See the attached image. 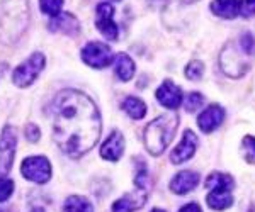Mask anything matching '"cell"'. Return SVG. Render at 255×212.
<instances>
[{"instance_id": "8", "label": "cell", "mask_w": 255, "mask_h": 212, "mask_svg": "<svg viewBox=\"0 0 255 212\" xmlns=\"http://www.w3.org/2000/svg\"><path fill=\"white\" fill-rule=\"evenodd\" d=\"M114 7L108 2H102L97 5V14H96V26L99 32L109 41H118V26L114 22Z\"/></svg>"}, {"instance_id": "28", "label": "cell", "mask_w": 255, "mask_h": 212, "mask_svg": "<svg viewBox=\"0 0 255 212\" xmlns=\"http://www.w3.org/2000/svg\"><path fill=\"white\" fill-rule=\"evenodd\" d=\"M240 14L244 17L255 15V0H240Z\"/></svg>"}, {"instance_id": "7", "label": "cell", "mask_w": 255, "mask_h": 212, "mask_svg": "<svg viewBox=\"0 0 255 212\" xmlns=\"http://www.w3.org/2000/svg\"><path fill=\"white\" fill-rule=\"evenodd\" d=\"M15 129L12 126H5L0 134V175H7L12 168L15 153Z\"/></svg>"}, {"instance_id": "25", "label": "cell", "mask_w": 255, "mask_h": 212, "mask_svg": "<svg viewBox=\"0 0 255 212\" xmlns=\"http://www.w3.org/2000/svg\"><path fill=\"white\" fill-rule=\"evenodd\" d=\"M203 104H204V97L201 95L199 92H192V93H189V97L186 99V111L196 112Z\"/></svg>"}, {"instance_id": "16", "label": "cell", "mask_w": 255, "mask_h": 212, "mask_svg": "<svg viewBox=\"0 0 255 212\" xmlns=\"http://www.w3.org/2000/svg\"><path fill=\"white\" fill-rule=\"evenodd\" d=\"M211 10L223 19H235L240 12V2L238 0H215L211 3Z\"/></svg>"}, {"instance_id": "27", "label": "cell", "mask_w": 255, "mask_h": 212, "mask_svg": "<svg viewBox=\"0 0 255 212\" xmlns=\"http://www.w3.org/2000/svg\"><path fill=\"white\" fill-rule=\"evenodd\" d=\"M240 48L244 50L247 55L249 56H252L255 55V38L250 32H245L244 36H242V39H240Z\"/></svg>"}, {"instance_id": "34", "label": "cell", "mask_w": 255, "mask_h": 212, "mask_svg": "<svg viewBox=\"0 0 255 212\" xmlns=\"http://www.w3.org/2000/svg\"><path fill=\"white\" fill-rule=\"evenodd\" d=\"M0 212H3V211H2V209H0Z\"/></svg>"}, {"instance_id": "29", "label": "cell", "mask_w": 255, "mask_h": 212, "mask_svg": "<svg viewBox=\"0 0 255 212\" xmlns=\"http://www.w3.org/2000/svg\"><path fill=\"white\" fill-rule=\"evenodd\" d=\"M26 138L31 142H36L39 140V128L36 124H27L26 126Z\"/></svg>"}, {"instance_id": "20", "label": "cell", "mask_w": 255, "mask_h": 212, "mask_svg": "<svg viewBox=\"0 0 255 212\" xmlns=\"http://www.w3.org/2000/svg\"><path fill=\"white\" fill-rule=\"evenodd\" d=\"M123 109L128 112V116L133 117V119H143L146 114V105L143 100L136 99V97H128L123 102Z\"/></svg>"}, {"instance_id": "26", "label": "cell", "mask_w": 255, "mask_h": 212, "mask_svg": "<svg viewBox=\"0 0 255 212\" xmlns=\"http://www.w3.org/2000/svg\"><path fill=\"white\" fill-rule=\"evenodd\" d=\"M14 192V182L0 177V202H5Z\"/></svg>"}, {"instance_id": "17", "label": "cell", "mask_w": 255, "mask_h": 212, "mask_svg": "<svg viewBox=\"0 0 255 212\" xmlns=\"http://www.w3.org/2000/svg\"><path fill=\"white\" fill-rule=\"evenodd\" d=\"M206 202H208V206L215 211L228 209V207L233 204L232 190H211L206 197Z\"/></svg>"}, {"instance_id": "24", "label": "cell", "mask_w": 255, "mask_h": 212, "mask_svg": "<svg viewBox=\"0 0 255 212\" xmlns=\"http://www.w3.org/2000/svg\"><path fill=\"white\" fill-rule=\"evenodd\" d=\"M203 73H204V65L201 63V61H191L189 63V67L186 68V76L189 80H201V76H203Z\"/></svg>"}, {"instance_id": "12", "label": "cell", "mask_w": 255, "mask_h": 212, "mask_svg": "<svg viewBox=\"0 0 255 212\" xmlns=\"http://www.w3.org/2000/svg\"><path fill=\"white\" fill-rule=\"evenodd\" d=\"M125 151V138L119 131H113L101 148V156L108 161H118Z\"/></svg>"}, {"instance_id": "6", "label": "cell", "mask_w": 255, "mask_h": 212, "mask_svg": "<svg viewBox=\"0 0 255 212\" xmlns=\"http://www.w3.org/2000/svg\"><path fill=\"white\" fill-rule=\"evenodd\" d=\"M82 60L92 68H106L113 61V51L108 44L92 41L85 44V48L82 50Z\"/></svg>"}, {"instance_id": "33", "label": "cell", "mask_w": 255, "mask_h": 212, "mask_svg": "<svg viewBox=\"0 0 255 212\" xmlns=\"http://www.w3.org/2000/svg\"><path fill=\"white\" fill-rule=\"evenodd\" d=\"M186 2H194V0H186Z\"/></svg>"}, {"instance_id": "31", "label": "cell", "mask_w": 255, "mask_h": 212, "mask_svg": "<svg viewBox=\"0 0 255 212\" xmlns=\"http://www.w3.org/2000/svg\"><path fill=\"white\" fill-rule=\"evenodd\" d=\"M151 212H165V211H162V209H153Z\"/></svg>"}, {"instance_id": "2", "label": "cell", "mask_w": 255, "mask_h": 212, "mask_svg": "<svg viewBox=\"0 0 255 212\" xmlns=\"http://www.w3.org/2000/svg\"><path fill=\"white\" fill-rule=\"evenodd\" d=\"M179 128V117L175 114H165L160 116L155 121H151L145 129V146L150 154L158 156L168 148L170 141L174 140L175 131Z\"/></svg>"}, {"instance_id": "5", "label": "cell", "mask_w": 255, "mask_h": 212, "mask_svg": "<svg viewBox=\"0 0 255 212\" xmlns=\"http://www.w3.org/2000/svg\"><path fill=\"white\" fill-rule=\"evenodd\" d=\"M20 172L27 180L34 183H46L51 177V165L44 156H31L22 161Z\"/></svg>"}, {"instance_id": "9", "label": "cell", "mask_w": 255, "mask_h": 212, "mask_svg": "<svg viewBox=\"0 0 255 212\" xmlns=\"http://www.w3.org/2000/svg\"><path fill=\"white\" fill-rule=\"evenodd\" d=\"M196 148H197V136L187 129V131L184 133L182 141H180L179 144H177V148L170 153V161L175 163V165L189 161L194 156Z\"/></svg>"}, {"instance_id": "30", "label": "cell", "mask_w": 255, "mask_h": 212, "mask_svg": "<svg viewBox=\"0 0 255 212\" xmlns=\"http://www.w3.org/2000/svg\"><path fill=\"white\" fill-rule=\"evenodd\" d=\"M179 212H203V211H201V207L197 206L196 202H191V204H186Z\"/></svg>"}, {"instance_id": "14", "label": "cell", "mask_w": 255, "mask_h": 212, "mask_svg": "<svg viewBox=\"0 0 255 212\" xmlns=\"http://www.w3.org/2000/svg\"><path fill=\"white\" fill-rule=\"evenodd\" d=\"M197 183H199V175H197L196 172H180L172 178L170 190L174 194L184 195V194L191 192Z\"/></svg>"}, {"instance_id": "19", "label": "cell", "mask_w": 255, "mask_h": 212, "mask_svg": "<svg viewBox=\"0 0 255 212\" xmlns=\"http://www.w3.org/2000/svg\"><path fill=\"white\" fill-rule=\"evenodd\" d=\"M233 178L226 173H211L209 177L206 178L204 185L206 189H211V190H232L233 189Z\"/></svg>"}, {"instance_id": "18", "label": "cell", "mask_w": 255, "mask_h": 212, "mask_svg": "<svg viewBox=\"0 0 255 212\" xmlns=\"http://www.w3.org/2000/svg\"><path fill=\"white\" fill-rule=\"evenodd\" d=\"M116 75L119 76V80L128 81L133 78L134 75V63L125 53L116 56Z\"/></svg>"}, {"instance_id": "4", "label": "cell", "mask_w": 255, "mask_h": 212, "mask_svg": "<svg viewBox=\"0 0 255 212\" xmlns=\"http://www.w3.org/2000/svg\"><path fill=\"white\" fill-rule=\"evenodd\" d=\"M44 68V56L41 53H34L32 56H29L22 65H19L15 68L12 80L17 87H29V85L38 78V75L43 71Z\"/></svg>"}, {"instance_id": "13", "label": "cell", "mask_w": 255, "mask_h": 212, "mask_svg": "<svg viewBox=\"0 0 255 212\" xmlns=\"http://www.w3.org/2000/svg\"><path fill=\"white\" fill-rule=\"evenodd\" d=\"M146 202V192L145 190H138L134 194H126L119 201L113 204V212H134L141 209Z\"/></svg>"}, {"instance_id": "1", "label": "cell", "mask_w": 255, "mask_h": 212, "mask_svg": "<svg viewBox=\"0 0 255 212\" xmlns=\"http://www.w3.org/2000/svg\"><path fill=\"white\" fill-rule=\"evenodd\" d=\"M53 140L63 153L79 158L96 146L101 136V114L90 97L77 90L56 93L49 105Z\"/></svg>"}, {"instance_id": "21", "label": "cell", "mask_w": 255, "mask_h": 212, "mask_svg": "<svg viewBox=\"0 0 255 212\" xmlns=\"http://www.w3.org/2000/svg\"><path fill=\"white\" fill-rule=\"evenodd\" d=\"M63 212H94V207L85 197L72 195V197H68L67 202H65Z\"/></svg>"}, {"instance_id": "3", "label": "cell", "mask_w": 255, "mask_h": 212, "mask_svg": "<svg viewBox=\"0 0 255 212\" xmlns=\"http://www.w3.org/2000/svg\"><path fill=\"white\" fill-rule=\"evenodd\" d=\"M245 56H249L242 48H237L235 44H226L220 55V65L228 76L233 78H240L249 70V63H247Z\"/></svg>"}, {"instance_id": "15", "label": "cell", "mask_w": 255, "mask_h": 212, "mask_svg": "<svg viewBox=\"0 0 255 212\" xmlns=\"http://www.w3.org/2000/svg\"><path fill=\"white\" fill-rule=\"evenodd\" d=\"M49 29L51 31H60L63 34H77L79 32V20L73 17L68 12H63V14L56 15L53 19V22L49 24Z\"/></svg>"}, {"instance_id": "10", "label": "cell", "mask_w": 255, "mask_h": 212, "mask_svg": "<svg viewBox=\"0 0 255 212\" xmlns=\"http://www.w3.org/2000/svg\"><path fill=\"white\" fill-rule=\"evenodd\" d=\"M157 100L167 109H177L182 104V90L172 80H165L157 90Z\"/></svg>"}, {"instance_id": "23", "label": "cell", "mask_w": 255, "mask_h": 212, "mask_svg": "<svg viewBox=\"0 0 255 212\" xmlns=\"http://www.w3.org/2000/svg\"><path fill=\"white\" fill-rule=\"evenodd\" d=\"M242 148H244V156L249 163H255V138L245 136L242 141Z\"/></svg>"}, {"instance_id": "22", "label": "cell", "mask_w": 255, "mask_h": 212, "mask_svg": "<svg viewBox=\"0 0 255 212\" xmlns=\"http://www.w3.org/2000/svg\"><path fill=\"white\" fill-rule=\"evenodd\" d=\"M39 3H41V10L44 14L51 15V17L60 15L61 7H63V0H39Z\"/></svg>"}, {"instance_id": "11", "label": "cell", "mask_w": 255, "mask_h": 212, "mask_svg": "<svg viewBox=\"0 0 255 212\" xmlns=\"http://www.w3.org/2000/svg\"><path fill=\"white\" fill-rule=\"evenodd\" d=\"M223 119H225L223 107L213 104V105H209L208 109H204V112L199 116V119H197V126H199V129L203 133L209 134V133L215 131L216 128H220Z\"/></svg>"}, {"instance_id": "32", "label": "cell", "mask_w": 255, "mask_h": 212, "mask_svg": "<svg viewBox=\"0 0 255 212\" xmlns=\"http://www.w3.org/2000/svg\"><path fill=\"white\" fill-rule=\"evenodd\" d=\"M32 212H44L43 209H32Z\"/></svg>"}]
</instances>
